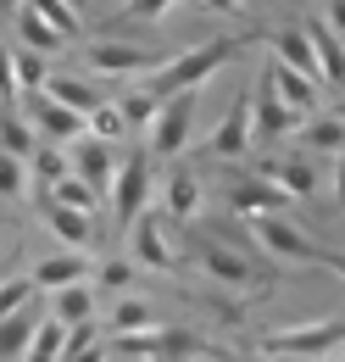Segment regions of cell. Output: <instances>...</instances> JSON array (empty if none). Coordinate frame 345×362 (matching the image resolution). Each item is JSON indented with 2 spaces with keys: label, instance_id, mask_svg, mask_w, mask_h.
Returning a JSON list of instances; mask_svg holds the SVG:
<instances>
[{
  "label": "cell",
  "instance_id": "1",
  "mask_svg": "<svg viewBox=\"0 0 345 362\" xmlns=\"http://www.w3.org/2000/svg\"><path fill=\"white\" fill-rule=\"evenodd\" d=\"M251 40H267V34H257V28H245V34H223V40H206V45H195V50H178L168 67L156 73V78H145L156 95H184V90H201L206 78H212L223 62H234L240 50L251 45Z\"/></svg>",
  "mask_w": 345,
  "mask_h": 362
},
{
  "label": "cell",
  "instance_id": "2",
  "mask_svg": "<svg viewBox=\"0 0 345 362\" xmlns=\"http://www.w3.org/2000/svg\"><path fill=\"white\" fill-rule=\"evenodd\" d=\"M262 351L267 357H284V362L334 357V351H345V313L312 317V323H296V329H273V334H262Z\"/></svg>",
  "mask_w": 345,
  "mask_h": 362
},
{
  "label": "cell",
  "instance_id": "3",
  "mask_svg": "<svg viewBox=\"0 0 345 362\" xmlns=\"http://www.w3.org/2000/svg\"><path fill=\"white\" fill-rule=\"evenodd\" d=\"M195 257H201V268L212 273L217 284H228V290H257L262 279H273V268H262V257H245V251L223 245L217 234H195Z\"/></svg>",
  "mask_w": 345,
  "mask_h": 362
},
{
  "label": "cell",
  "instance_id": "4",
  "mask_svg": "<svg viewBox=\"0 0 345 362\" xmlns=\"http://www.w3.org/2000/svg\"><path fill=\"white\" fill-rule=\"evenodd\" d=\"M84 62L95 73H112V78H156L172 56L145 50V45H123V40H95V45L84 50Z\"/></svg>",
  "mask_w": 345,
  "mask_h": 362
},
{
  "label": "cell",
  "instance_id": "5",
  "mask_svg": "<svg viewBox=\"0 0 345 362\" xmlns=\"http://www.w3.org/2000/svg\"><path fill=\"white\" fill-rule=\"evenodd\" d=\"M257 245L267 251V257H279V262H306V268H323V251L329 245H312L301 228L290 223L284 212H273V218H257Z\"/></svg>",
  "mask_w": 345,
  "mask_h": 362
},
{
  "label": "cell",
  "instance_id": "6",
  "mask_svg": "<svg viewBox=\"0 0 345 362\" xmlns=\"http://www.w3.org/2000/svg\"><path fill=\"white\" fill-rule=\"evenodd\" d=\"M251 139H257V95L251 90H240L234 100H228V112H223V123L212 129V139H206V151H212L217 162L228 156H245L251 151Z\"/></svg>",
  "mask_w": 345,
  "mask_h": 362
},
{
  "label": "cell",
  "instance_id": "7",
  "mask_svg": "<svg viewBox=\"0 0 345 362\" xmlns=\"http://www.w3.org/2000/svg\"><path fill=\"white\" fill-rule=\"evenodd\" d=\"M23 117L40 129V139H50V145H73V139L89 134V117H78L73 106H62L56 95H23Z\"/></svg>",
  "mask_w": 345,
  "mask_h": 362
},
{
  "label": "cell",
  "instance_id": "8",
  "mask_svg": "<svg viewBox=\"0 0 345 362\" xmlns=\"http://www.w3.org/2000/svg\"><path fill=\"white\" fill-rule=\"evenodd\" d=\"M189 129H195V90L184 95H168V106H162V117L151 123V156H162V162H178V151L189 145Z\"/></svg>",
  "mask_w": 345,
  "mask_h": 362
},
{
  "label": "cell",
  "instance_id": "9",
  "mask_svg": "<svg viewBox=\"0 0 345 362\" xmlns=\"http://www.w3.org/2000/svg\"><path fill=\"white\" fill-rule=\"evenodd\" d=\"M151 151H134L129 162L117 168V184H112V206H117V223L134 228L145 218V201H151Z\"/></svg>",
  "mask_w": 345,
  "mask_h": 362
},
{
  "label": "cell",
  "instance_id": "10",
  "mask_svg": "<svg viewBox=\"0 0 345 362\" xmlns=\"http://www.w3.org/2000/svg\"><path fill=\"white\" fill-rule=\"evenodd\" d=\"M251 95H257V139L273 145V139H290V134H301V129H306V117L279 90H273V78H267V73L251 84Z\"/></svg>",
  "mask_w": 345,
  "mask_h": 362
},
{
  "label": "cell",
  "instance_id": "11",
  "mask_svg": "<svg viewBox=\"0 0 345 362\" xmlns=\"http://www.w3.org/2000/svg\"><path fill=\"white\" fill-rule=\"evenodd\" d=\"M223 201H228V212H234L240 223H257V218H273V212L290 206V195H284L279 184H267V179H234L223 189Z\"/></svg>",
  "mask_w": 345,
  "mask_h": 362
},
{
  "label": "cell",
  "instance_id": "12",
  "mask_svg": "<svg viewBox=\"0 0 345 362\" xmlns=\"http://www.w3.org/2000/svg\"><path fill=\"white\" fill-rule=\"evenodd\" d=\"M257 179L279 184L290 201H306L312 184H317V156L312 151H284V156H262V173Z\"/></svg>",
  "mask_w": 345,
  "mask_h": 362
},
{
  "label": "cell",
  "instance_id": "13",
  "mask_svg": "<svg viewBox=\"0 0 345 362\" xmlns=\"http://www.w3.org/2000/svg\"><path fill=\"white\" fill-rule=\"evenodd\" d=\"M67 156H73V173H78L84 184H95L100 195L117 184V168H123V162H117V151H112L106 139L84 134V139H73V145H67Z\"/></svg>",
  "mask_w": 345,
  "mask_h": 362
},
{
  "label": "cell",
  "instance_id": "14",
  "mask_svg": "<svg viewBox=\"0 0 345 362\" xmlns=\"http://www.w3.org/2000/svg\"><path fill=\"white\" fill-rule=\"evenodd\" d=\"M129 240H134V262H139V268H151V273H172L178 268V251L168 245V223H162V218L145 212V218L129 228Z\"/></svg>",
  "mask_w": 345,
  "mask_h": 362
},
{
  "label": "cell",
  "instance_id": "15",
  "mask_svg": "<svg viewBox=\"0 0 345 362\" xmlns=\"http://www.w3.org/2000/svg\"><path fill=\"white\" fill-rule=\"evenodd\" d=\"M267 45L279 50L273 62H284V67L306 73L312 84H323V62H317V45H312V34H306V28H296V23H290V28H273V34H267Z\"/></svg>",
  "mask_w": 345,
  "mask_h": 362
},
{
  "label": "cell",
  "instance_id": "16",
  "mask_svg": "<svg viewBox=\"0 0 345 362\" xmlns=\"http://www.w3.org/2000/svg\"><path fill=\"white\" fill-rule=\"evenodd\" d=\"M34 212L45 218V228H50V234H56L67 251H84L89 234H95V218H89V212H73V206H62L56 195H50V201H40Z\"/></svg>",
  "mask_w": 345,
  "mask_h": 362
},
{
  "label": "cell",
  "instance_id": "17",
  "mask_svg": "<svg viewBox=\"0 0 345 362\" xmlns=\"http://www.w3.org/2000/svg\"><path fill=\"white\" fill-rule=\"evenodd\" d=\"M34 284H40V290H50V296H62V290H73V284H89V257H84V251L45 257L40 268H34Z\"/></svg>",
  "mask_w": 345,
  "mask_h": 362
},
{
  "label": "cell",
  "instance_id": "18",
  "mask_svg": "<svg viewBox=\"0 0 345 362\" xmlns=\"http://www.w3.org/2000/svg\"><path fill=\"white\" fill-rule=\"evenodd\" d=\"M262 73L273 78V90L284 95V100H290V106H296L301 117H317V95H323V84H312L306 73H296V67H284V62H267Z\"/></svg>",
  "mask_w": 345,
  "mask_h": 362
},
{
  "label": "cell",
  "instance_id": "19",
  "mask_svg": "<svg viewBox=\"0 0 345 362\" xmlns=\"http://www.w3.org/2000/svg\"><path fill=\"white\" fill-rule=\"evenodd\" d=\"M45 317H40V307H28V313H17V317H0V362H23L28 357V346H34V334L45 329Z\"/></svg>",
  "mask_w": 345,
  "mask_h": 362
},
{
  "label": "cell",
  "instance_id": "20",
  "mask_svg": "<svg viewBox=\"0 0 345 362\" xmlns=\"http://www.w3.org/2000/svg\"><path fill=\"white\" fill-rule=\"evenodd\" d=\"M306 34H312V45H317V62H323V84L329 90H345V40L317 17V23H306Z\"/></svg>",
  "mask_w": 345,
  "mask_h": 362
},
{
  "label": "cell",
  "instance_id": "21",
  "mask_svg": "<svg viewBox=\"0 0 345 362\" xmlns=\"http://www.w3.org/2000/svg\"><path fill=\"white\" fill-rule=\"evenodd\" d=\"M45 95H56L62 106H73L78 117H95L112 95H100L95 84H84V78H67V73H50V84H45Z\"/></svg>",
  "mask_w": 345,
  "mask_h": 362
},
{
  "label": "cell",
  "instance_id": "22",
  "mask_svg": "<svg viewBox=\"0 0 345 362\" xmlns=\"http://www.w3.org/2000/svg\"><path fill=\"white\" fill-rule=\"evenodd\" d=\"M301 151H312V156H345V123L334 117V112H317V117H306Z\"/></svg>",
  "mask_w": 345,
  "mask_h": 362
},
{
  "label": "cell",
  "instance_id": "23",
  "mask_svg": "<svg viewBox=\"0 0 345 362\" xmlns=\"http://www.w3.org/2000/svg\"><path fill=\"white\" fill-rule=\"evenodd\" d=\"M117 106H123V117H129V129H145L151 134V123L162 117V106H168V95H156L151 84H134L129 95H112Z\"/></svg>",
  "mask_w": 345,
  "mask_h": 362
},
{
  "label": "cell",
  "instance_id": "24",
  "mask_svg": "<svg viewBox=\"0 0 345 362\" xmlns=\"http://www.w3.org/2000/svg\"><path fill=\"white\" fill-rule=\"evenodd\" d=\"M145 329H162V323L151 313V301H139V296H123V301L112 307V317H106V334H112V340H117V334H145Z\"/></svg>",
  "mask_w": 345,
  "mask_h": 362
},
{
  "label": "cell",
  "instance_id": "25",
  "mask_svg": "<svg viewBox=\"0 0 345 362\" xmlns=\"http://www.w3.org/2000/svg\"><path fill=\"white\" fill-rule=\"evenodd\" d=\"M40 145H45L40 129H34V123H28L23 112H11V106L0 112V151H11V156H23V162H28V156H34Z\"/></svg>",
  "mask_w": 345,
  "mask_h": 362
},
{
  "label": "cell",
  "instance_id": "26",
  "mask_svg": "<svg viewBox=\"0 0 345 362\" xmlns=\"http://www.w3.org/2000/svg\"><path fill=\"white\" fill-rule=\"evenodd\" d=\"M162 201H168V212L178 218V223H184V218H195V212H201V179H195L189 168H172Z\"/></svg>",
  "mask_w": 345,
  "mask_h": 362
},
{
  "label": "cell",
  "instance_id": "27",
  "mask_svg": "<svg viewBox=\"0 0 345 362\" xmlns=\"http://www.w3.org/2000/svg\"><path fill=\"white\" fill-rule=\"evenodd\" d=\"M28 173H34V184H45V189H56V184L73 173V156H67V145H50L45 139L40 151L28 156Z\"/></svg>",
  "mask_w": 345,
  "mask_h": 362
},
{
  "label": "cell",
  "instance_id": "28",
  "mask_svg": "<svg viewBox=\"0 0 345 362\" xmlns=\"http://www.w3.org/2000/svg\"><path fill=\"white\" fill-rule=\"evenodd\" d=\"M17 40H23V50H40V56H50V50H62V45H67V40H62V34H56V28L45 23L40 11H28V6L17 11Z\"/></svg>",
  "mask_w": 345,
  "mask_h": 362
},
{
  "label": "cell",
  "instance_id": "29",
  "mask_svg": "<svg viewBox=\"0 0 345 362\" xmlns=\"http://www.w3.org/2000/svg\"><path fill=\"white\" fill-rule=\"evenodd\" d=\"M50 317H56V323H67V329L89 323V317H95V290H89V284L62 290V296H56V307H50Z\"/></svg>",
  "mask_w": 345,
  "mask_h": 362
},
{
  "label": "cell",
  "instance_id": "30",
  "mask_svg": "<svg viewBox=\"0 0 345 362\" xmlns=\"http://www.w3.org/2000/svg\"><path fill=\"white\" fill-rule=\"evenodd\" d=\"M28 11H40L62 40H78V34H84V17H78V6H73V0H28Z\"/></svg>",
  "mask_w": 345,
  "mask_h": 362
},
{
  "label": "cell",
  "instance_id": "31",
  "mask_svg": "<svg viewBox=\"0 0 345 362\" xmlns=\"http://www.w3.org/2000/svg\"><path fill=\"white\" fill-rule=\"evenodd\" d=\"M34 296H40V284H34V273H17V279H0V317H17L34 307Z\"/></svg>",
  "mask_w": 345,
  "mask_h": 362
},
{
  "label": "cell",
  "instance_id": "32",
  "mask_svg": "<svg viewBox=\"0 0 345 362\" xmlns=\"http://www.w3.org/2000/svg\"><path fill=\"white\" fill-rule=\"evenodd\" d=\"M62 357H67V323L45 317V329L34 334V346H28V357H23V362H62Z\"/></svg>",
  "mask_w": 345,
  "mask_h": 362
},
{
  "label": "cell",
  "instance_id": "33",
  "mask_svg": "<svg viewBox=\"0 0 345 362\" xmlns=\"http://www.w3.org/2000/svg\"><path fill=\"white\" fill-rule=\"evenodd\" d=\"M50 195H56L62 206H73V212H89V218H95V206H100V189H95V184H84L78 173H67V179L50 189Z\"/></svg>",
  "mask_w": 345,
  "mask_h": 362
},
{
  "label": "cell",
  "instance_id": "34",
  "mask_svg": "<svg viewBox=\"0 0 345 362\" xmlns=\"http://www.w3.org/2000/svg\"><path fill=\"white\" fill-rule=\"evenodd\" d=\"M89 134L106 139V145H117V139H129L134 129H129V117H123V106H117V100H106V106L89 117Z\"/></svg>",
  "mask_w": 345,
  "mask_h": 362
},
{
  "label": "cell",
  "instance_id": "35",
  "mask_svg": "<svg viewBox=\"0 0 345 362\" xmlns=\"http://www.w3.org/2000/svg\"><path fill=\"white\" fill-rule=\"evenodd\" d=\"M28 189H34L28 162H23V156H11V151H0V195H28Z\"/></svg>",
  "mask_w": 345,
  "mask_h": 362
},
{
  "label": "cell",
  "instance_id": "36",
  "mask_svg": "<svg viewBox=\"0 0 345 362\" xmlns=\"http://www.w3.org/2000/svg\"><path fill=\"white\" fill-rule=\"evenodd\" d=\"M45 84H50L45 56H40V50H17V90H23V95H40Z\"/></svg>",
  "mask_w": 345,
  "mask_h": 362
},
{
  "label": "cell",
  "instance_id": "37",
  "mask_svg": "<svg viewBox=\"0 0 345 362\" xmlns=\"http://www.w3.org/2000/svg\"><path fill=\"white\" fill-rule=\"evenodd\" d=\"M178 0H123V11H117V23H162Z\"/></svg>",
  "mask_w": 345,
  "mask_h": 362
},
{
  "label": "cell",
  "instance_id": "38",
  "mask_svg": "<svg viewBox=\"0 0 345 362\" xmlns=\"http://www.w3.org/2000/svg\"><path fill=\"white\" fill-rule=\"evenodd\" d=\"M95 273H100L106 290H129V284H134V262H129V257H106Z\"/></svg>",
  "mask_w": 345,
  "mask_h": 362
},
{
  "label": "cell",
  "instance_id": "39",
  "mask_svg": "<svg viewBox=\"0 0 345 362\" xmlns=\"http://www.w3.org/2000/svg\"><path fill=\"white\" fill-rule=\"evenodd\" d=\"M0 100H23V90H17V50L0 40Z\"/></svg>",
  "mask_w": 345,
  "mask_h": 362
},
{
  "label": "cell",
  "instance_id": "40",
  "mask_svg": "<svg viewBox=\"0 0 345 362\" xmlns=\"http://www.w3.org/2000/svg\"><path fill=\"white\" fill-rule=\"evenodd\" d=\"M323 23H329V28L345 40V0H329V17H323Z\"/></svg>",
  "mask_w": 345,
  "mask_h": 362
},
{
  "label": "cell",
  "instance_id": "41",
  "mask_svg": "<svg viewBox=\"0 0 345 362\" xmlns=\"http://www.w3.org/2000/svg\"><path fill=\"white\" fill-rule=\"evenodd\" d=\"M334 201L345 206V156H334Z\"/></svg>",
  "mask_w": 345,
  "mask_h": 362
},
{
  "label": "cell",
  "instance_id": "42",
  "mask_svg": "<svg viewBox=\"0 0 345 362\" xmlns=\"http://www.w3.org/2000/svg\"><path fill=\"white\" fill-rule=\"evenodd\" d=\"M323 268H329V273H340V279H345V251H323Z\"/></svg>",
  "mask_w": 345,
  "mask_h": 362
},
{
  "label": "cell",
  "instance_id": "43",
  "mask_svg": "<svg viewBox=\"0 0 345 362\" xmlns=\"http://www.w3.org/2000/svg\"><path fill=\"white\" fill-rule=\"evenodd\" d=\"M245 0H201V11H240Z\"/></svg>",
  "mask_w": 345,
  "mask_h": 362
},
{
  "label": "cell",
  "instance_id": "44",
  "mask_svg": "<svg viewBox=\"0 0 345 362\" xmlns=\"http://www.w3.org/2000/svg\"><path fill=\"white\" fill-rule=\"evenodd\" d=\"M223 362H267V351H228Z\"/></svg>",
  "mask_w": 345,
  "mask_h": 362
},
{
  "label": "cell",
  "instance_id": "45",
  "mask_svg": "<svg viewBox=\"0 0 345 362\" xmlns=\"http://www.w3.org/2000/svg\"><path fill=\"white\" fill-rule=\"evenodd\" d=\"M334 117H340V123H345V95H340V100H334Z\"/></svg>",
  "mask_w": 345,
  "mask_h": 362
},
{
  "label": "cell",
  "instance_id": "46",
  "mask_svg": "<svg viewBox=\"0 0 345 362\" xmlns=\"http://www.w3.org/2000/svg\"><path fill=\"white\" fill-rule=\"evenodd\" d=\"M73 6H78V0H73Z\"/></svg>",
  "mask_w": 345,
  "mask_h": 362
},
{
  "label": "cell",
  "instance_id": "47",
  "mask_svg": "<svg viewBox=\"0 0 345 362\" xmlns=\"http://www.w3.org/2000/svg\"><path fill=\"white\" fill-rule=\"evenodd\" d=\"M340 362H345V357H340Z\"/></svg>",
  "mask_w": 345,
  "mask_h": 362
}]
</instances>
